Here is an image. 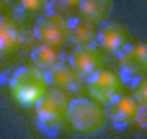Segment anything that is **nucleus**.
<instances>
[{
  "label": "nucleus",
  "mask_w": 147,
  "mask_h": 139,
  "mask_svg": "<svg viewBox=\"0 0 147 139\" xmlns=\"http://www.w3.org/2000/svg\"><path fill=\"white\" fill-rule=\"evenodd\" d=\"M47 77L41 70H36L34 64H26V67H18L10 80H8V90L13 95V101L18 106H36V101L47 93Z\"/></svg>",
  "instance_id": "2"
},
{
  "label": "nucleus",
  "mask_w": 147,
  "mask_h": 139,
  "mask_svg": "<svg viewBox=\"0 0 147 139\" xmlns=\"http://www.w3.org/2000/svg\"><path fill=\"white\" fill-rule=\"evenodd\" d=\"M0 59H3V54H0Z\"/></svg>",
  "instance_id": "18"
},
{
  "label": "nucleus",
  "mask_w": 147,
  "mask_h": 139,
  "mask_svg": "<svg viewBox=\"0 0 147 139\" xmlns=\"http://www.w3.org/2000/svg\"><path fill=\"white\" fill-rule=\"evenodd\" d=\"M119 85H121L119 72H114V70H109V67L96 70V72L88 75V80H85L88 95H90V101H96V103H109V101L119 93Z\"/></svg>",
  "instance_id": "6"
},
{
  "label": "nucleus",
  "mask_w": 147,
  "mask_h": 139,
  "mask_svg": "<svg viewBox=\"0 0 147 139\" xmlns=\"http://www.w3.org/2000/svg\"><path fill=\"white\" fill-rule=\"evenodd\" d=\"M23 39V28L18 23V18L13 15H0V54H13L21 46Z\"/></svg>",
  "instance_id": "11"
},
{
  "label": "nucleus",
  "mask_w": 147,
  "mask_h": 139,
  "mask_svg": "<svg viewBox=\"0 0 147 139\" xmlns=\"http://www.w3.org/2000/svg\"><path fill=\"white\" fill-rule=\"evenodd\" d=\"M59 62V54H57V46H47V44H39L31 49V64L41 72L52 70L54 64Z\"/></svg>",
  "instance_id": "14"
},
{
  "label": "nucleus",
  "mask_w": 147,
  "mask_h": 139,
  "mask_svg": "<svg viewBox=\"0 0 147 139\" xmlns=\"http://www.w3.org/2000/svg\"><path fill=\"white\" fill-rule=\"evenodd\" d=\"M132 98L137 101V106H147V72L132 80Z\"/></svg>",
  "instance_id": "15"
},
{
  "label": "nucleus",
  "mask_w": 147,
  "mask_h": 139,
  "mask_svg": "<svg viewBox=\"0 0 147 139\" xmlns=\"http://www.w3.org/2000/svg\"><path fill=\"white\" fill-rule=\"evenodd\" d=\"M116 59H119V77L134 80V77L145 75L147 72V44H142V41H127L119 49Z\"/></svg>",
  "instance_id": "4"
},
{
  "label": "nucleus",
  "mask_w": 147,
  "mask_h": 139,
  "mask_svg": "<svg viewBox=\"0 0 147 139\" xmlns=\"http://www.w3.org/2000/svg\"><path fill=\"white\" fill-rule=\"evenodd\" d=\"M78 8H80V15L88 18L90 23H103L114 10V0H80Z\"/></svg>",
  "instance_id": "13"
},
{
  "label": "nucleus",
  "mask_w": 147,
  "mask_h": 139,
  "mask_svg": "<svg viewBox=\"0 0 147 139\" xmlns=\"http://www.w3.org/2000/svg\"><path fill=\"white\" fill-rule=\"evenodd\" d=\"M44 77H47V85H49V88H57V90H65V93H67L70 88H78L80 80H83L65 59H59L52 70H47Z\"/></svg>",
  "instance_id": "10"
},
{
  "label": "nucleus",
  "mask_w": 147,
  "mask_h": 139,
  "mask_svg": "<svg viewBox=\"0 0 147 139\" xmlns=\"http://www.w3.org/2000/svg\"><path fill=\"white\" fill-rule=\"evenodd\" d=\"M134 113H137V101L127 93L124 95L116 93L106 103V119L114 129H127L129 124H134Z\"/></svg>",
  "instance_id": "8"
},
{
  "label": "nucleus",
  "mask_w": 147,
  "mask_h": 139,
  "mask_svg": "<svg viewBox=\"0 0 147 139\" xmlns=\"http://www.w3.org/2000/svg\"><path fill=\"white\" fill-rule=\"evenodd\" d=\"M134 124L140 129L147 132V106H137V113H134Z\"/></svg>",
  "instance_id": "17"
},
{
  "label": "nucleus",
  "mask_w": 147,
  "mask_h": 139,
  "mask_svg": "<svg viewBox=\"0 0 147 139\" xmlns=\"http://www.w3.org/2000/svg\"><path fill=\"white\" fill-rule=\"evenodd\" d=\"M129 34H127V28L119 23V21H103L98 28H96V46L101 49V52H106V54H119V49L129 41L127 39Z\"/></svg>",
  "instance_id": "9"
},
{
  "label": "nucleus",
  "mask_w": 147,
  "mask_h": 139,
  "mask_svg": "<svg viewBox=\"0 0 147 139\" xmlns=\"http://www.w3.org/2000/svg\"><path fill=\"white\" fill-rule=\"evenodd\" d=\"M75 132L80 134H98L109 119H106V108L90 98H72L67 106V119H65Z\"/></svg>",
  "instance_id": "3"
},
{
  "label": "nucleus",
  "mask_w": 147,
  "mask_h": 139,
  "mask_svg": "<svg viewBox=\"0 0 147 139\" xmlns=\"http://www.w3.org/2000/svg\"><path fill=\"white\" fill-rule=\"evenodd\" d=\"M67 64L80 75V77H88L93 75L96 70L106 67V52H101L96 44H85V46H75L67 57Z\"/></svg>",
  "instance_id": "7"
},
{
  "label": "nucleus",
  "mask_w": 147,
  "mask_h": 139,
  "mask_svg": "<svg viewBox=\"0 0 147 139\" xmlns=\"http://www.w3.org/2000/svg\"><path fill=\"white\" fill-rule=\"evenodd\" d=\"M67 41L72 46H85L96 41V23H90L83 15H72L67 18Z\"/></svg>",
  "instance_id": "12"
},
{
  "label": "nucleus",
  "mask_w": 147,
  "mask_h": 139,
  "mask_svg": "<svg viewBox=\"0 0 147 139\" xmlns=\"http://www.w3.org/2000/svg\"><path fill=\"white\" fill-rule=\"evenodd\" d=\"M34 39L39 44H47V46H59L67 41V18L65 15H57L52 10H47L44 15L36 18L34 23Z\"/></svg>",
  "instance_id": "5"
},
{
  "label": "nucleus",
  "mask_w": 147,
  "mask_h": 139,
  "mask_svg": "<svg viewBox=\"0 0 147 139\" xmlns=\"http://www.w3.org/2000/svg\"><path fill=\"white\" fill-rule=\"evenodd\" d=\"M67 93L65 90H57V88H47V93L36 101V126L49 134V137H57L59 129L65 126V119H67Z\"/></svg>",
  "instance_id": "1"
},
{
  "label": "nucleus",
  "mask_w": 147,
  "mask_h": 139,
  "mask_svg": "<svg viewBox=\"0 0 147 139\" xmlns=\"http://www.w3.org/2000/svg\"><path fill=\"white\" fill-rule=\"evenodd\" d=\"M49 3L52 0H18V8L23 13H41V10L49 8Z\"/></svg>",
  "instance_id": "16"
}]
</instances>
